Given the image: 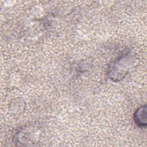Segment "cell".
<instances>
[{
    "instance_id": "obj_1",
    "label": "cell",
    "mask_w": 147,
    "mask_h": 147,
    "mask_svg": "<svg viewBox=\"0 0 147 147\" xmlns=\"http://www.w3.org/2000/svg\"><path fill=\"white\" fill-rule=\"evenodd\" d=\"M146 105L141 107L134 114V120L137 125L141 126H146Z\"/></svg>"
}]
</instances>
